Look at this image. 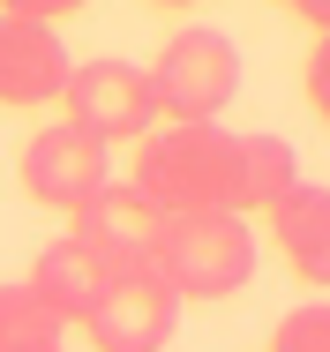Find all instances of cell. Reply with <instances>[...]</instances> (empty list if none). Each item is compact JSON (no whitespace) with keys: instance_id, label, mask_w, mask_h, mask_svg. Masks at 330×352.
Listing matches in <instances>:
<instances>
[{"instance_id":"8fae6325","label":"cell","mask_w":330,"mask_h":352,"mask_svg":"<svg viewBox=\"0 0 330 352\" xmlns=\"http://www.w3.org/2000/svg\"><path fill=\"white\" fill-rule=\"evenodd\" d=\"M270 225H278L285 263H293L308 285H323V278H330V188L300 180V188H293V195L270 210Z\"/></svg>"},{"instance_id":"5b68a950","label":"cell","mask_w":330,"mask_h":352,"mask_svg":"<svg viewBox=\"0 0 330 352\" xmlns=\"http://www.w3.org/2000/svg\"><path fill=\"white\" fill-rule=\"evenodd\" d=\"M61 105H68V128H83L90 142H143L158 128V98H150V75L135 60H83L68 68L61 82Z\"/></svg>"},{"instance_id":"5bb4252c","label":"cell","mask_w":330,"mask_h":352,"mask_svg":"<svg viewBox=\"0 0 330 352\" xmlns=\"http://www.w3.org/2000/svg\"><path fill=\"white\" fill-rule=\"evenodd\" d=\"M75 8H90V0H0V15H23V23H61Z\"/></svg>"},{"instance_id":"6da1fadb","label":"cell","mask_w":330,"mask_h":352,"mask_svg":"<svg viewBox=\"0 0 330 352\" xmlns=\"http://www.w3.org/2000/svg\"><path fill=\"white\" fill-rule=\"evenodd\" d=\"M233 173H240V135L225 128H150L135 142V195L158 217H210L233 210Z\"/></svg>"},{"instance_id":"7a4b0ae2","label":"cell","mask_w":330,"mask_h":352,"mask_svg":"<svg viewBox=\"0 0 330 352\" xmlns=\"http://www.w3.org/2000/svg\"><path fill=\"white\" fill-rule=\"evenodd\" d=\"M150 270L173 285V300H233L256 278V232L248 217L210 210V217H165Z\"/></svg>"},{"instance_id":"7c38bea8","label":"cell","mask_w":330,"mask_h":352,"mask_svg":"<svg viewBox=\"0 0 330 352\" xmlns=\"http://www.w3.org/2000/svg\"><path fill=\"white\" fill-rule=\"evenodd\" d=\"M0 352H68V322L30 285H0Z\"/></svg>"},{"instance_id":"3957f363","label":"cell","mask_w":330,"mask_h":352,"mask_svg":"<svg viewBox=\"0 0 330 352\" xmlns=\"http://www.w3.org/2000/svg\"><path fill=\"white\" fill-rule=\"evenodd\" d=\"M143 75H150L158 113H173V128H218V113L240 98V53H233V38L210 30V23L173 30Z\"/></svg>"},{"instance_id":"9a60e30c","label":"cell","mask_w":330,"mask_h":352,"mask_svg":"<svg viewBox=\"0 0 330 352\" xmlns=\"http://www.w3.org/2000/svg\"><path fill=\"white\" fill-rule=\"evenodd\" d=\"M308 105L330 113V45H323V38L308 45Z\"/></svg>"},{"instance_id":"e0dca14e","label":"cell","mask_w":330,"mask_h":352,"mask_svg":"<svg viewBox=\"0 0 330 352\" xmlns=\"http://www.w3.org/2000/svg\"><path fill=\"white\" fill-rule=\"evenodd\" d=\"M150 8H196V0H150Z\"/></svg>"},{"instance_id":"52a82bcc","label":"cell","mask_w":330,"mask_h":352,"mask_svg":"<svg viewBox=\"0 0 330 352\" xmlns=\"http://www.w3.org/2000/svg\"><path fill=\"white\" fill-rule=\"evenodd\" d=\"M158 232H165V217L150 210L128 180H105V188L75 210V232H68V240H83L105 270H135V263L158 255Z\"/></svg>"},{"instance_id":"4fadbf2b","label":"cell","mask_w":330,"mask_h":352,"mask_svg":"<svg viewBox=\"0 0 330 352\" xmlns=\"http://www.w3.org/2000/svg\"><path fill=\"white\" fill-rule=\"evenodd\" d=\"M270 352H330V307H323V300L285 307L278 330H270Z\"/></svg>"},{"instance_id":"8992f818","label":"cell","mask_w":330,"mask_h":352,"mask_svg":"<svg viewBox=\"0 0 330 352\" xmlns=\"http://www.w3.org/2000/svg\"><path fill=\"white\" fill-rule=\"evenodd\" d=\"M15 180H23V195H30L38 210L75 217L98 188H105V180H113V150H105V142H90L83 128H68V120H53V128H38V135L23 142Z\"/></svg>"},{"instance_id":"ba28073f","label":"cell","mask_w":330,"mask_h":352,"mask_svg":"<svg viewBox=\"0 0 330 352\" xmlns=\"http://www.w3.org/2000/svg\"><path fill=\"white\" fill-rule=\"evenodd\" d=\"M68 45L53 38V23H23L0 15V105H53L68 82Z\"/></svg>"},{"instance_id":"9c48e42d","label":"cell","mask_w":330,"mask_h":352,"mask_svg":"<svg viewBox=\"0 0 330 352\" xmlns=\"http://www.w3.org/2000/svg\"><path fill=\"white\" fill-rule=\"evenodd\" d=\"M300 150L285 135H240V173H233V217H270L300 188Z\"/></svg>"},{"instance_id":"277c9868","label":"cell","mask_w":330,"mask_h":352,"mask_svg":"<svg viewBox=\"0 0 330 352\" xmlns=\"http://www.w3.org/2000/svg\"><path fill=\"white\" fill-rule=\"evenodd\" d=\"M173 322H181L173 285L158 278L150 263H135V270H105L90 315H83L75 330H83L98 352H165L173 345Z\"/></svg>"},{"instance_id":"2e32d148","label":"cell","mask_w":330,"mask_h":352,"mask_svg":"<svg viewBox=\"0 0 330 352\" xmlns=\"http://www.w3.org/2000/svg\"><path fill=\"white\" fill-rule=\"evenodd\" d=\"M278 8H293L308 30H330V0H278Z\"/></svg>"},{"instance_id":"30bf717a","label":"cell","mask_w":330,"mask_h":352,"mask_svg":"<svg viewBox=\"0 0 330 352\" xmlns=\"http://www.w3.org/2000/svg\"><path fill=\"white\" fill-rule=\"evenodd\" d=\"M23 285H30V292L61 315L68 330H75V322L90 315V300H98V285H105V263H98L83 240H53V248L30 263V278H23Z\"/></svg>"}]
</instances>
